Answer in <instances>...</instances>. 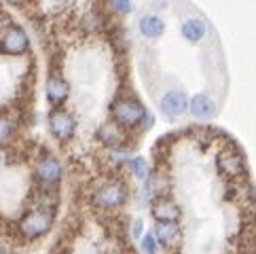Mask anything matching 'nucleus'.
<instances>
[{
    "instance_id": "nucleus-24",
    "label": "nucleus",
    "mask_w": 256,
    "mask_h": 254,
    "mask_svg": "<svg viewBox=\"0 0 256 254\" xmlns=\"http://www.w3.org/2000/svg\"><path fill=\"white\" fill-rule=\"evenodd\" d=\"M142 233H144V220L142 218H136L134 220V226H132V235H134L136 240H140Z\"/></svg>"
},
{
    "instance_id": "nucleus-13",
    "label": "nucleus",
    "mask_w": 256,
    "mask_h": 254,
    "mask_svg": "<svg viewBox=\"0 0 256 254\" xmlns=\"http://www.w3.org/2000/svg\"><path fill=\"white\" fill-rule=\"evenodd\" d=\"M142 197L144 202H152V199H157L161 195L168 193L170 188V180L168 176L163 174V172H150L148 176H146V180H142Z\"/></svg>"
},
{
    "instance_id": "nucleus-2",
    "label": "nucleus",
    "mask_w": 256,
    "mask_h": 254,
    "mask_svg": "<svg viewBox=\"0 0 256 254\" xmlns=\"http://www.w3.org/2000/svg\"><path fill=\"white\" fill-rule=\"evenodd\" d=\"M127 197H130V188H127V182L121 178H106L102 180L91 193V204L100 210L112 212L118 210L121 206L127 204Z\"/></svg>"
},
{
    "instance_id": "nucleus-20",
    "label": "nucleus",
    "mask_w": 256,
    "mask_h": 254,
    "mask_svg": "<svg viewBox=\"0 0 256 254\" xmlns=\"http://www.w3.org/2000/svg\"><path fill=\"white\" fill-rule=\"evenodd\" d=\"M80 28H83L87 34H96L104 28V17L98 11H89L83 20H80Z\"/></svg>"
},
{
    "instance_id": "nucleus-3",
    "label": "nucleus",
    "mask_w": 256,
    "mask_h": 254,
    "mask_svg": "<svg viewBox=\"0 0 256 254\" xmlns=\"http://www.w3.org/2000/svg\"><path fill=\"white\" fill-rule=\"evenodd\" d=\"M146 114V108L138 98L134 96H121L116 98L110 106V116L116 125H121L123 130H136L142 125V119Z\"/></svg>"
},
{
    "instance_id": "nucleus-11",
    "label": "nucleus",
    "mask_w": 256,
    "mask_h": 254,
    "mask_svg": "<svg viewBox=\"0 0 256 254\" xmlns=\"http://www.w3.org/2000/svg\"><path fill=\"white\" fill-rule=\"evenodd\" d=\"M152 233H154V238H157L159 242V246L163 248H178L180 246V242H182V226L178 220H172V222H154L152 226Z\"/></svg>"
},
{
    "instance_id": "nucleus-8",
    "label": "nucleus",
    "mask_w": 256,
    "mask_h": 254,
    "mask_svg": "<svg viewBox=\"0 0 256 254\" xmlns=\"http://www.w3.org/2000/svg\"><path fill=\"white\" fill-rule=\"evenodd\" d=\"M188 96L182 89H168L166 94L159 98V110L168 119H180L182 114L188 112Z\"/></svg>"
},
{
    "instance_id": "nucleus-7",
    "label": "nucleus",
    "mask_w": 256,
    "mask_h": 254,
    "mask_svg": "<svg viewBox=\"0 0 256 254\" xmlns=\"http://www.w3.org/2000/svg\"><path fill=\"white\" fill-rule=\"evenodd\" d=\"M216 168L226 180H231V182L242 180L246 176V159L237 148H222L218 152Z\"/></svg>"
},
{
    "instance_id": "nucleus-18",
    "label": "nucleus",
    "mask_w": 256,
    "mask_h": 254,
    "mask_svg": "<svg viewBox=\"0 0 256 254\" xmlns=\"http://www.w3.org/2000/svg\"><path fill=\"white\" fill-rule=\"evenodd\" d=\"M17 125L20 121L11 110H0V142L11 140L17 132Z\"/></svg>"
},
{
    "instance_id": "nucleus-4",
    "label": "nucleus",
    "mask_w": 256,
    "mask_h": 254,
    "mask_svg": "<svg viewBox=\"0 0 256 254\" xmlns=\"http://www.w3.org/2000/svg\"><path fill=\"white\" fill-rule=\"evenodd\" d=\"M0 53L6 58H22L30 53V36L22 26L8 24L0 34Z\"/></svg>"
},
{
    "instance_id": "nucleus-1",
    "label": "nucleus",
    "mask_w": 256,
    "mask_h": 254,
    "mask_svg": "<svg viewBox=\"0 0 256 254\" xmlns=\"http://www.w3.org/2000/svg\"><path fill=\"white\" fill-rule=\"evenodd\" d=\"M53 222H56V212L47 210V208H36L32 206L28 212H26L20 220H17V235L26 242H34L44 238L51 229Z\"/></svg>"
},
{
    "instance_id": "nucleus-14",
    "label": "nucleus",
    "mask_w": 256,
    "mask_h": 254,
    "mask_svg": "<svg viewBox=\"0 0 256 254\" xmlns=\"http://www.w3.org/2000/svg\"><path fill=\"white\" fill-rule=\"evenodd\" d=\"M96 138H98V142L102 144V146L114 148V146H118V144L125 142V130L121 125H116L114 121H106V123H102L98 127Z\"/></svg>"
},
{
    "instance_id": "nucleus-12",
    "label": "nucleus",
    "mask_w": 256,
    "mask_h": 254,
    "mask_svg": "<svg viewBox=\"0 0 256 254\" xmlns=\"http://www.w3.org/2000/svg\"><path fill=\"white\" fill-rule=\"evenodd\" d=\"M188 112L201 121H210L214 119L218 112V106L214 102V98H210L208 94H195L188 100Z\"/></svg>"
},
{
    "instance_id": "nucleus-9",
    "label": "nucleus",
    "mask_w": 256,
    "mask_h": 254,
    "mask_svg": "<svg viewBox=\"0 0 256 254\" xmlns=\"http://www.w3.org/2000/svg\"><path fill=\"white\" fill-rule=\"evenodd\" d=\"M44 98L51 106H64L70 98V83L62 74L53 72L49 74L47 83H44Z\"/></svg>"
},
{
    "instance_id": "nucleus-22",
    "label": "nucleus",
    "mask_w": 256,
    "mask_h": 254,
    "mask_svg": "<svg viewBox=\"0 0 256 254\" xmlns=\"http://www.w3.org/2000/svg\"><path fill=\"white\" fill-rule=\"evenodd\" d=\"M140 248H142V254H157V252H159V242H157V238H154L152 231L142 233V238H140Z\"/></svg>"
},
{
    "instance_id": "nucleus-6",
    "label": "nucleus",
    "mask_w": 256,
    "mask_h": 254,
    "mask_svg": "<svg viewBox=\"0 0 256 254\" xmlns=\"http://www.w3.org/2000/svg\"><path fill=\"white\" fill-rule=\"evenodd\" d=\"M64 176V168L58 157L42 155L34 163V180L38 182L40 188H58Z\"/></svg>"
},
{
    "instance_id": "nucleus-17",
    "label": "nucleus",
    "mask_w": 256,
    "mask_h": 254,
    "mask_svg": "<svg viewBox=\"0 0 256 254\" xmlns=\"http://www.w3.org/2000/svg\"><path fill=\"white\" fill-rule=\"evenodd\" d=\"M58 204H60V195L56 188H38V193L32 199V206L47 208V210H53V212L58 210Z\"/></svg>"
},
{
    "instance_id": "nucleus-5",
    "label": "nucleus",
    "mask_w": 256,
    "mask_h": 254,
    "mask_svg": "<svg viewBox=\"0 0 256 254\" xmlns=\"http://www.w3.org/2000/svg\"><path fill=\"white\" fill-rule=\"evenodd\" d=\"M47 127L49 134L58 142H70L76 134V119L64 106H53L51 112L47 114Z\"/></svg>"
},
{
    "instance_id": "nucleus-10",
    "label": "nucleus",
    "mask_w": 256,
    "mask_h": 254,
    "mask_svg": "<svg viewBox=\"0 0 256 254\" xmlns=\"http://www.w3.org/2000/svg\"><path fill=\"white\" fill-rule=\"evenodd\" d=\"M150 214H152V218L154 222H172V220H180V216H182V208L180 204H176L174 199H170L168 195H161L157 199H152L150 202Z\"/></svg>"
},
{
    "instance_id": "nucleus-15",
    "label": "nucleus",
    "mask_w": 256,
    "mask_h": 254,
    "mask_svg": "<svg viewBox=\"0 0 256 254\" xmlns=\"http://www.w3.org/2000/svg\"><path fill=\"white\" fill-rule=\"evenodd\" d=\"M180 34H182V38H184L186 42L199 44L208 34V24L201 20V17H186V20L182 22V26H180Z\"/></svg>"
},
{
    "instance_id": "nucleus-26",
    "label": "nucleus",
    "mask_w": 256,
    "mask_h": 254,
    "mask_svg": "<svg viewBox=\"0 0 256 254\" xmlns=\"http://www.w3.org/2000/svg\"><path fill=\"white\" fill-rule=\"evenodd\" d=\"M0 6H2V0H0Z\"/></svg>"
},
{
    "instance_id": "nucleus-16",
    "label": "nucleus",
    "mask_w": 256,
    "mask_h": 254,
    "mask_svg": "<svg viewBox=\"0 0 256 254\" xmlns=\"http://www.w3.org/2000/svg\"><path fill=\"white\" fill-rule=\"evenodd\" d=\"M138 30L144 38L154 40V38H161L166 34V22H163L161 15H154V13H146L138 20Z\"/></svg>"
},
{
    "instance_id": "nucleus-21",
    "label": "nucleus",
    "mask_w": 256,
    "mask_h": 254,
    "mask_svg": "<svg viewBox=\"0 0 256 254\" xmlns=\"http://www.w3.org/2000/svg\"><path fill=\"white\" fill-rule=\"evenodd\" d=\"M127 168H130V172L140 180V182H142V180H146V176L150 174L148 161H146L144 157H132L130 161H127Z\"/></svg>"
},
{
    "instance_id": "nucleus-25",
    "label": "nucleus",
    "mask_w": 256,
    "mask_h": 254,
    "mask_svg": "<svg viewBox=\"0 0 256 254\" xmlns=\"http://www.w3.org/2000/svg\"><path fill=\"white\" fill-rule=\"evenodd\" d=\"M8 161H11V150H8L6 146H2V144H0V168H4Z\"/></svg>"
},
{
    "instance_id": "nucleus-19",
    "label": "nucleus",
    "mask_w": 256,
    "mask_h": 254,
    "mask_svg": "<svg viewBox=\"0 0 256 254\" xmlns=\"http://www.w3.org/2000/svg\"><path fill=\"white\" fill-rule=\"evenodd\" d=\"M110 152H108V157H110V161L114 163L116 168H121V166H127V161L132 159V146L130 144H118V146H114V148H108Z\"/></svg>"
},
{
    "instance_id": "nucleus-23",
    "label": "nucleus",
    "mask_w": 256,
    "mask_h": 254,
    "mask_svg": "<svg viewBox=\"0 0 256 254\" xmlns=\"http://www.w3.org/2000/svg\"><path fill=\"white\" fill-rule=\"evenodd\" d=\"M106 4L118 15H130L134 13V2L132 0H106Z\"/></svg>"
}]
</instances>
